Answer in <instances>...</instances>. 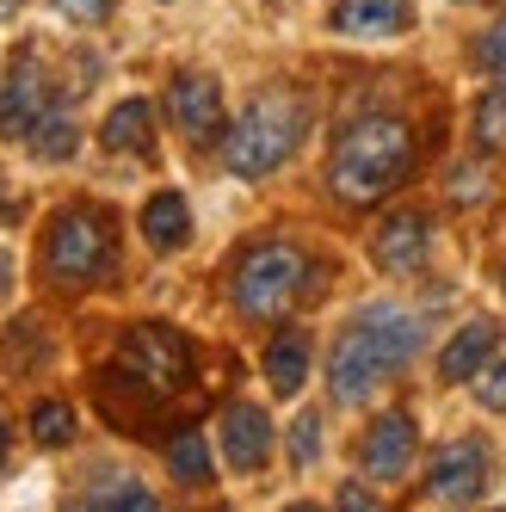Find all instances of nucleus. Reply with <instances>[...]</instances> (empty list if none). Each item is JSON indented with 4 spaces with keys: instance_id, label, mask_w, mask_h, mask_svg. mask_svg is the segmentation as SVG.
Returning a JSON list of instances; mask_svg holds the SVG:
<instances>
[{
    "instance_id": "nucleus-1",
    "label": "nucleus",
    "mask_w": 506,
    "mask_h": 512,
    "mask_svg": "<svg viewBox=\"0 0 506 512\" xmlns=\"http://www.w3.org/2000/svg\"><path fill=\"white\" fill-rule=\"evenodd\" d=\"M420 340H426V327L408 309H395V303L358 309L340 334H334V346H328V395L340 401V408L371 401L420 352Z\"/></svg>"
},
{
    "instance_id": "nucleus-2",
    "label": "nucleus",
    "mask_w": 506,
    "mask_h": 512,
    "mask_svg": "<svg viewBox=\"0 0 506 512\" xmlns=\"http://www.w3.org/2000/svg\"><path fill=\"white\" fill-rule=\"evenodd\" d=\"M408 173H414V130L389 112L352 118L328 149V192L352 210L383 204L395 186H408Z\"/></svg>"
},
{
    "instance_id": "nucleus-3",
    "label": "nucleus",
    "mask_w": 506,
    "mask_h": 512,
    "mask_svg": "<svg viewBox=\"0 0 506 512\" xmlns=\"http://www.w3.org/2000/svg\"><path fill=\"white\" fill-rule=\"evenodd\" d=\"M309 136V99L291 87H266L247 99V112L223 130V167L235 179H266L297 155V142Z\"/></svg>"
},
{
    "instance_id": "nucleus-4",
    "label": "nucleus",
    "mask_w": 506,
    "mask_h": 512,
    "mask_svg": "<svg viewBox=\"0 0 506 512\" xmlns=\"http://www.w3.org/2000/svg\"><path fill=\"white\" fill-rule=\"evenodd\" d=\"M44 278L62 290H93L118 272V216L99 210V204H68L50 216L44 229Z\"/></svg>"
},
{
    "instance_id": "nucleus-5",
    "label": "nucleus",
    "mask_w": 506,
    "mask_h": 512,
    "mask_svg": "<svg viewBox=\"0 0 506 512\" xmlns=\"http://www.w3.org/2000/svg\"><path fill=\"white\" fill-rule=\"evenodd\" d=\"M309 272L315 266L303 260V247H291V241H260V247H247L241 260H235L229 297H235L241 321H284V315L297 309V297L315 284Z\"/></svg>"
},
{
    "instance_id": "nucleus-6",
    "label": "nucleus",
    "mask_w": 506,
    "mask_h": 512,
    "mask_svg": "<svg viewBox=\"0 0 506 512\" xmlns=\"http://www.w3.org/2000/svg\"><path fill=\"white\" fill-rule=\"evenodd\" d=\"M118 377H130L142 395H179L192 383V340L167 321H136L118 346Z\"/></svg>"
},
{
    "instance_id": "nucleus-7",
    "label": "nucleus",
    "mask_w": 506,
    "mask_h": 512,
    "mask_svg": "<svg viewBox=\"0 0 506 512\" xmlns=\"http://www.w3.org/2000/svg\"><path fill=\"white\" fill-rule=\"evenodd\" d=\"M50 105H56V87H50V75H44L38 50H13L7 87H0V136H7V142H25Z\"/></svg>"
},
{
    "instance_id": "nucleus-8",
    "label": "nucleus",
    "mask_w": 506,
    "mask_h": 512,
    "mask_svg": "<svg viewBox=\"0 0 506 512\" xmlns=\"http://www.w3.org/2000/svg\"><path fill=\"white\" fill-rule=\"evenodd\" d=\"M414 457H420V432L402 408H389L365 426V438H358V469L371 475V482H402V475H414Z\"/></svg>"
},
{
    "instance_id": "nucleus-9",
    "label": "nucleus",
    "mask_w": 506,
    "mask_h": 512,
    "mask_svg": "<svg viewBox=\"0 0 506 512\" xmlns=\"http://www.w3.org/2000/svg\"><path fill=\"white\" fill-rule=\"evenodd\" d=\"M426 488L439 494V500H451V506L482 500L488 494V445H482L476 432L439 445V451H432V463H426Z\"/></svg>"
},
{
    "instance_id": "nucleus-10",
    "label": "nucleus",
    "mask_w": 506,
    "mask_h": 512,
    "mask_svg": "<svg viewBox=\"0 0 506 512\" xmlns=\"http://www.w3.org/2000/svg\"><path fill=\"white\" fill-rule=\"evenodd\" d=\"M167 118L179 124V136L186 142H216L223 136V87H216V75H204V68H186V75L167 81Z\"/></svg>"
},
{
    "instance_id": "nucleus-11",
    "label": "nucleus",
    "mask_w": 506,
    "mask_h": 512,
    "mask_svg": "<svg viewBox=\"0 0 506 512\" xmlns=\"http://www.w3.org/2000/svg\"><path fill=\"white\" fill-rule=\"evenodd\" d=\"M216 445H223V463L235 475H260L272 457V420L260 401H229L223 420H216Z\"/></svg>"
},
{
    "instance_id": "nucleus-12",
    "label": "nucleus",
    "mask_w": 506,
    "mask_h": 512,
    "mask_svg": "<svg viewBox=\"0 0 506 512\" xmlns=\"http://www.w3.org/2000/svg\"><path fill=\"white\" fill-rule=\"evenodd\" d=\"M426 253H432V223H426L420 210H395L389 223H377V235H371V260L383 272H395V278L420 272Z\"/></svg>"
},
{
    "instance_id": "nucleus-13",
    "label": "nucleus",
    "mask_w": 506,
    "mask_h": 512,
    "mask_svg": "<svg viewBox=\"0 0 506 512\" xmlns=\"http://www.w3.org/2000/svg\"><path fill=\"white\" fill-rule=\"evenodd\" d=\"M328 25L340 38H402L414 25V0H334Z\"/></svg>"
},
{
    "instance_id": "nucleus-14",
    "label": "nucleus",
    "mask_w": 506,
    "mask_h": 512,
    "mask_svg": "<svg viewBox=\"0 0 506 512\" xmlns=\"http://www.w3.org/2000/svg\"><path fill=\"white\" fill-rule=\"evenodd\" d=\"M494 352H500V327L476 315V321H463L457 334H451V346L439 352V377H445V383H469Z\"/></svg>"
},
{
    "instance_id": "nucleus-15",
    "label": "nucleus",
    "mask_w": 506,
    "mask_h": 512,
    "mask_svg": "<svg viewBox=\"0 0 506 512\" xmlns=\"http://www.w3.org/2000/svg\"><path fill=\"white\" fill-rule=\"evenodd\" d=\"M99 142L112 155H155V105L149 99H118L99 124Z\"/></svg>"
},
{
    "instance_id": "nucleus-16",
    "label": "nucleus",
    "mask_w": 506,
    "mask_h": 512,
    "mask_svg": "<svg viewBox=\"0 0 506 512\" xmlns=\"http://www.w3.org/2000/svg\"><path fill=\"white\" fill-rule=\"evenodd\" d=\"M142 241H149L155 253H179L192 241V204L179 192H155L149 204H142Z\"/></svg>"
},
{
    "instance_id": "nucleus-17",
    "label": "nucleus",
    "mask_w": 506,
    "mask_h": 512,
    "mask_svg": "<svg viewBox=\"0 0 506 512\" xmlns=\"http://www.w3.org/2000/svg\"><path fill=\"white\" fill-rule=\"evenodd\" d=\"M266 383H272L278 401H291L309 383V334H297V327L272 334V346H266Z\"/></svg>"
},
{
    "instance_id": "nucleus-18",
    "label": "nucleus",
    "mask_w": 506,
    "mask_h": 512,
    "mask_svg": "<svg viewBox=\"0 0 506 512\" xmlns=\"http://www.w3.org/2000/svg\"><path fill=\"white\" fill-rule=\"evenodd\" d=\"M25 149H31V155H38V161H68V155H75V149H81V124H75V112H68V105L56 99V105H50V112L38 118V130H31V136H25Z\"/></svg>"
},
{
    "instance_id": "nucleus-19",
    "label": "nucleus",
    "mask_w": 506,
    "mask_h": 512,
    "mask_svg": "<svg viewBox=\"0 0 506 512\" xmlns=\"http://www.w3.org/2000/svg\"><path fill=\"white\" fill-rule=\"evenodd\" d=\"M167 469H173V482H186V488H204L210 482V445H204V432L198 426H179L167 438Z\"/></svg>"
},
{
    "instance_id": "nucleus-20",
    "label": "nucleus",
    "mask_w": 506,
    "mask_h": 512,
    "mask_svg": "<svg viewBox=\"0 0 506 512\" xmlns=\"http://www.w3.org/2000/svg\"><path fill=\"white\" fill-rule=\"evenodd\" d=\"M469 136H476V149L506 155V81L476 99V112H469Z\"/></svg>"
},
{
    "instance_id": "nucleus-21",
    "label": "nucleus",
    "mask_w": 506,
    "mask_h": 512,
    "mask_svg": "<svg viewBox=\"0 0 506 512\" xmlns=\"http://www.w3.org/2000/svg\"><path fill=\"white\" fill-rule=\"evenodd\" d=\"M93 500H99V512H161V500L136 475H105V482H93Z\"/></svg>"
},
{
    "instance_id": "nucleus-22",
    "label": "nucleus",
    "mask_w": 506,
    "mask_h": 512,
    "mask_svg": "<svg viewBox=\"0 0 506 512\" xmlns=\"http://www.w3.org/2000/svg\"><path fill=\"white\" fill-rule=\"evenodd\" d=\"M31 438H38L44 451L75 445V408H68V401H38V408H31Z\"/></svg>"
},
{
    "instance_id": "nucleus-23",
    "label": "nucleus",
    "mask_w": 506,
    "mask_h": 512,
    "mask_svg": "<svg viewBox=\"0 0 506 512\" xmlns=\"http://www.w3.org/2000/svg\"><path fill=\"white\" fill-rule=\"evenodd\" d=\"M469 383H476V401H482L488 414H506V346H500V352H494V358H488Z\"/></svg>"
},
{
    "instance_id": "nucleus-24",
    "label": "nucleus",
    "mask_w": 506,
    "mask_h": 512,
    "mask_svg": "<svg viewBox=\"0 0 506 512\" xmlns=\"http://www.w3.org/2000/svg\"><path fill=\"white\" fill-rule=\"evenodd\" d=\"M315 457H321V414L309 408V414L291 420V463L297 469H315Z\"/></svg>"
},
{
    "instance_id": "nucleus-25",
    "label": "nucleus",
    "mask_w": 506,
    "mask_h": 512,
    "mask_svg": "<svg viewBox=\"0 0 506 512\" xmlns=\"http://www.w3.org/2000/svg\"><path fill=\"white\" fill-rule=\"evenodd\" d=\"M50 7H56L68 25H105V19H112V7H118V0H50Z\"/></svg>"
},
{
    "instance_id": "nucleus-26",
    "label": "nucleus",
    "mask_w": 506,
    "mask_h": 512,
    "mask_svg": "<svg viewBox=\"0 0 506 512\" xmlns=\"http://www.w3.org/2000/svg\"><path fill=\"white\" fill-rule=\"evenodd\" d=\"M476 56H482L488 75H500V81H506V19H500V25H488V38L476 44Z\"/></svg>"
},
{
    "instance_id": "nucleus-27",
    "label": "nucleus",
    "mask_w": 506,
    "mask_h": 512,
    "mask_svg": "<svg viewBox=\"0 0 506 512\" xmlns=\"http://www.w3.org/2000/svg\"><path fill=\"white\" fill-rule=\"evenodd\" d=\"M334 512H383V500H377L365 482H346V488H340V500H334Z\"/></svg>"
},
{
    "instance_id": "nucleus-28",
    "label": "nucleus",
    "mask_w": 506,
    "mask_h": 512,
    "mask_svg": "<svg viewBox=\"0 0 506 512\" xmlns=\"http://www.w3.org/2000/svg\"><path fill=\"white\" fill-rule=\"evenodd\" d=\"M68 512H99V500H93V488H87V494H75V500H68Z\"/></svg>"
},
{
    "instance_id": "nucleus-29",
    "label": "nucleus",
    "mask_w": 506,
    "mask_h": 512,
    "mask_svg": "<svg viewBox=\"0 0 506 512\" xmlns=\"http://www.w3.org/2000/svg\"><path fill=\"white\" fill-rule=\"evenodd\" d=\"M7 284H13V260L0 253V297H7Z\"/></svg>"
},
{
    "instance_id": "nucleus-30",
    "label": "nucleus",
    "mask_w": 506,
    "mask_h": 512,
    "mask_svg": "<svg viewBox=\"0 0 506 512\" xmlns=\"http://www.w3.org/2000/svg\"><path fill=\"white\" fill-rule=\"evenodd\" d=\"M0 469H7V414H0Z\"/></svg>"
},
{
    "instance_id": "nucleus-31",
    "label": "nucleus",
    "mask_w": 506,
    "mask_h": 512,
    "mask_svg": "<svg viewBox=\"0 0 506 512\" xmlns=\"http://www.w3.org/2000/svg\"><path fill=\"white\" fill-rule=\"evenodd\" d=\"M7 216H13V198H7V186H0V223H7Z\"/></svg>"
},
{
    "instance_id": "nucleus-32",
    "label": "nucleus",
    "mask_w": 506,
    "mask_h": 512,
    "mask_svg": "<svg viewBox=\"0 0 506 512\" xmlns=\"http://www.w3.org/2000/svg\"><path fill=\"white\" fill-rule=\"evenodd\" d=\"M284 512H321L315 500H291V506H284Z\"/></svg>"
},
{
    "instance_id": "nucleus-33",
    "label": "nucleus",
    "mask_w": 506,
    "mask_h": 512,
    "mask_svg": "<svg viewBox=\"0 0 506 512\" xmlns=\"http://www.w3.org/2000/svg\"><path fill=\"white\" fill-rule=\"evenodd\" d=\"M13 7H19V0H0V13H13Z\"/></svg>"
},
{
    "instance_id": "nucleus-34",
    "label": "nucleus",
    "mask_w": 506,
    "mask_h": 512,
    "mask_svg": "<svg viewBox=\"0 0 506 512\" xmlns=\"http://www.w3.org/2000/svg\"><path fill=\"white\" fill-rule=\"evenodd\" d=\"M463 7H476V0H463Z\"/></svg>"
},
{
    "instance_id": "nucleus-35",
    "label": "nucleus",
    "mask_w": 506,
    "mask_h": 512,
    "mask_svg": "<svg viewBox=\"0 0 506 512\" xmlns=\"http://www.w3.org/2000/svg\"><path fill=\"white\" fill-rule=\"evenodd\" d=\"M500 284H506V278H500Z\"/></svg>"
}]
</instances>
